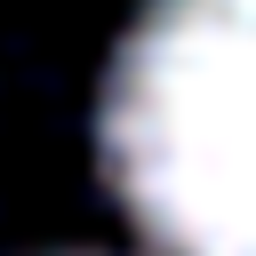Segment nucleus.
Returning <instances> with one entry per match:
<instances>
[{
	"label": "nucleus",
	"mask_w": 256,
	"mask_h": 256,
	"mask_svg": "<svg viewBox=\"0 0 256 256\" xmlns=\"http://www.w3.org/2000/svg\"><path fill=\"white\" fill-rule=\"evenodd\" d=\"M104 184L168 256H256V0H144L96 104Z\"/></svg>",
	"instance_id": "1"
}]
</instances>
